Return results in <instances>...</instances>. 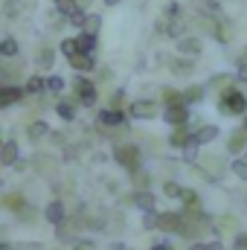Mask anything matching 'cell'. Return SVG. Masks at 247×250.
<instances>
[{"instance_id": "30bf717a", "label": "cell", "mask_w": 247, "mask_h": 250, "mask_svg": "<svg viewBox=\"0 0 247 250\" xmlns=\"http://www.w3.org/2000/svg\"><path fill=\"white\" fill-rule=\"evenodd\" d=\"M233 35H236V32H233V21H230L227 15L218 18V21H215V29H212V38H215L218 44H233Z\"/></svg>"}, {"instance_id": "4316f807", "label": "cell", "mask_w": 247, "mask_h": 250, "mask_svg": "<svg viewBox=\"0 0 247 250\" xmlns=\"http://www.w3.org/2000/svg\"><path fill=\"white\" fill-rule=\"evenodd\" d=\"M23 12H26L23 9V0H3V18L6 21H18Z\"/></svg>"}, {"instance_id": "1f68e13d", "label": "cell", "mask_w": 247, "mask_h": 250, "mask_svg": "<svg viewBox=\"0 0 247 250\" xmlns=\"http://www.w3.org/2000/svg\"><path fill=\"white\" fill-rule=\"evenodd\" d=\"M26 93H29V96L47 93V79H44V76H29V82H26Z\"/></svg>"}, {"instance_id": "3957f363", "label": "cell", "mask_w": 247, "mask_h": 250, "mask_svg": "<svg viewBox=\"0 0 247 250\" xmlns=\"http://www.w3.org/2000/svg\"><path fill=\"white\" fill-rule=\"evenodd\" d=\"M73 90H76V102L84 105V108H93V105L99 102V90H96V84H93L90 79H84V76H79V79L73 82Z\"/></svg>"}, {"instance_id": "d590c367", "label": "cell", "mask_w": 247, "mask_h": 250, "mask_svg": "<svg viewBox=\"0 0 247 250\" xmlns=\"http://www.w3.org/2000/svg\"><path fill=\"white\" fill-rule=\"evenodd\" d=\"M47 90L59 96V93L64 90V76H59V73H50V76H47Z\"/></svg>"}, {"instance_id": "f5cc1de1", "label": "cell", "mask_w": 247, "mask_h": 250, "mask_svg": "<svg viewBox=\"0 0 247 250\" xmlns=\"http://www.w3.org/2000/svg\"><path fill=\"white\" fill-rule=\"evenodd\" d=\"M186 250H206V245H204V242H195V245H189Z\"/></svg>"}, {"instance_id": "ffe728a7", "label": "cell", "mask_w": 247, "mask_h": 250, "mask_svg": "<svg viewBox=\"0 0 247 250\" xmlns=\"http://www.w3.org/2000/svg\"><path fill=\"white\" fill-rule=\"evenodd\" d=\"M206 99V84H189L184 90V102H186V108L189 105H201Z\"/></svg>"}, {"instance_id": "277c9868", "label": "cell", "mask_w": 247, "mask_h": 250, "mask_svg": "<svg viewBox=\"0 0 247 250\" xmlns=\"http://www.w3.org/2000/svg\"><path fill=\"white\" fill-rule=\"evenodd\" d=\"M128 117L131 120H157V117H163V111L154 99H134L128 105Z\"/></svg>"}, {"instance_id": "ab89813d", "label": "cell", "mask_w": 247, "mask_h": 250, "mask_svg": "<svg viewBox=\"0 0 247 250\" xmlns=\"http://www.w3.org/2000/svg\"><path fill=\"white\" fill-rule=\"evenodd\" d=\"M184 207H201V198H198V192L195 189H189V187H184Z\"/></svg>"}, {"instance_id": "7dc6e473", "label": "cell", "mask_w": 247, "mask_h": 250, "mask_svg": "<svg viewBox=\"0 0 247 250\" xmlns=\"http://www.w3.org/2000/svg\"><path fill=\"white\" fill-rule=\"evenodd\" d=\"M29 166H32V160H18V163H15V166H12V169H15V172H18V175H23V172H26V169H29Z\"/></svg>"}, {"instance_id": "7c38bea8", "label": "cell", "mask_w": 247, "mask_h": 250, "mask_svg": "<svg viewBox=\"0 0 247 250\" xmlns=\"http://www.w3.org/2000/svg\"><path fill=\"white\" fill-rule=\"evenodd\" d=\"M53 131H50V123L47 120H32V123L26 125V137H29V143H41V140H47Z\"/></svg>"}, {"instance_id": "cb8c5ba5", "label": "cell", "mask_w": 247, "mask_h": 250, "mask_svg": "<svg viewBox=\"0 0 247 250\" xmlns=\"http://www.w3.org/2000/svg\"><path fill=\"white\" fill-rule=\"evenodd\" d=\"M169 70H172L175 76H186V73H192V70H195V59L175 56V59H169Z\"/></svg>"}, {"instance_id": "db71d44e", "label": "cell", "mask_w": 247, "mask_h": 250, "mask_svg": "<svg viewBox=\"0 0 247 250\" xmlns=\"http://www.w3.org/2000/svg\"><path fill=\"white\" fill-rule=\"evenodd\" d=\"M23 9H26V12H32V9H35V0H23Z\"/></svg>"}, {"instance_id": "f1b7e54d", "label": "cell", "mask_w": 247, "mask_h": 250, "mask_svg": "<svg viewBox=\"0 0 247 250\" xmlns=\"http://www.w3.org/2000/svg\"><path fill=\"white\" fill-rule=\"evenodd\" d=\"M131 181H134V192H145V189H151V175H148L145 169L131 172Z\"/></svg>"}, {"instance_id": "2e32d148", "label": "cell", "mask_w": 247, "mask_h": 250, "mask_svg": "<svg viewBox=\"0 0 247 250\" xmlns=\"http://www.w3.org/2000/svg\"><path fill=\"white\" fill-rule=\"evenodd\" d=\"M67 64H70V67H73V70H76L79 76H84V73H93V70L99 67V62H96V56H82V53H79L76 59H70Z\"/></svg>"}, {"instance_id": "d6a6232c", "label": "cell", "mask_w": 247, "mask_h": 250, "mask_svg": "<svg viewBox=\"0 0 247 250\" xmlns=\"http://www.w3.org/2000/svg\"><path fill=\"white\" fill-rule=\"evenodd\" d=\"M99 29H102V15H99V12H90L87 21H84V29H82V32H87V35H99Z\"/></svg>"}, {"instance_id": "bcb514c9", "label": "cell", "mask_w": 247, "mask_h": 250, "mask_svg": "<svg viewBox=\"0 0 247 250\" xmlns=\"http://www.w3.org/2000/svg\"><path fill=\"white\" fill-rule=\"evenodd\" d=\"M233 248L236 250H247V233H239V236L233 239Z\"/></svg>"}, {"instance_id": "e575fe53", "label": "cell", "mask_w": 247, "mask_h": 250, "mask_svg": "<svg viewBox=\"0 0 247 250\" xmlns=\"http://www.w3.org/2000/svg\"><path fill=\"white\" fill-rule=\"evenodd\" d=\"M59 50L64 53V59H67V62L79 56V44H76V38H64L62 44H59Z\"/></svg>"}, {"instance_id": "52a82bcc", "label": "cell", "mask_w": 247, "mask_h": 250, "mask_svg": "<svg viewBox=\"0 0 247 250\" xmlns=\"http://www.w3.org/2000/svg\"><path fill=\"white\" fill-rule=\"evenodd\" d=\"M23 96H29L26 87H21V84H0V108H12L15 102H23Z\"/></svg>"}, {"instance_id": "4fadbf2b", "label": "cell", "mask_w": 247, "mask_h": 250, "mask_svg": "<svg viewBox=\"0 0 247 250\" xmlns=\"http://www.w3.org/2000/svg\"><path fill=\"white\" fill-rule=\"evenodd\" d=\"M163 123L175 125V128L189 125V108L186 105H181V108H163Z\"/></svg>"}, {"instance_id": "f35d334b", "label": "cell", "mask_w": 247, "mask_h": 250, "mask_svg": "<svg viewBox=\"0 0 247 250\" xmlns=\"http://www.w3.org/2000/svg\"><path fill=\"white\" fill-rule=\"evenodd\" d=\"M35 215H38V212H35V207L29 204V207H23V209L18 212V221H21V224H35Z\"/></svg>"}, {"instance_id": "816d5d0a", "label": "cell", "mask_w": 247, "mask_h": 250, "mask_svg": "<svg viewBox=\"0 0 247 250\" xmlns=\"http://www.w3.org/2000/svg\"><path fill=\"white\" fill-rule=\"evenodd\" d=\"M79 6H82L84 12H90V6H93V0H79Z\"/></svg>"}, {"instance_id": "8992f818", "label": "cell", "mask_w": 247, "mask_h": 250, "mask_svg": "<svg viewBox=\"0 0 247 250\" xmlns=\"http://www.w3.org/2000/svg\"><path fill=\"white\" fill-rule=\"evenodd\" d=\"M125 123H128V117H125L123 111H114V108H108V111H99V117H96V125H102V128H108V131H125Z\"/></svg>"}, {"instance_id": "8d00e7d4", "label": "cell", "mask_w": 247, "mask_h": 250, "mask_svg": "<svg viewBox=\"0 0 247 250\" xmlns=\"http://www.w3.org/2000/svg\"><path fill=\"white\" fill-rule=\"evenodd\" d=\"M163 195H166V198H178V201H181V198H184V187H181L178 181H166V184H163Z\"/></svg>"}, {"instance_id": "f546056e", "label": "cell", "mask_w": 247, "mask_h": 250, "mask_svg": "<svg viewBox=\"0 0 247 250\" xmlns=\"http://www.w3.org/2000/svg\"><path fill=\"white\" fill-rule=\"evenodd\" d=\"M53 64H56V53H53L50 47H41L38 56H35V67H38V70H50Z\"/></svg>"}, {"instance_id": "484cf974", "label": "cell", "mask_w": 247, "mask_h": 250, "mask_svg": "<svg viewBox=\"0 0 247 250\" xmlns=\"http://www.w3.org/2000/svg\"><path fill=\"white\" fill-rule=\"evenodd\" d=\"M0 59H3V62H15V59H18V41H15L12 35H6V38L0 41Z\"/></svg>"}, {"instance_id": "f6af8a7d", "label": "cell", "mask_w": 247, "mask_h": 250, "mask_svg": "<svg viewBox=\"0 0 247 250\" xmlns=\"http://www.w3.org/2000/svg\"><path fill=\"white\" fill-rule=\"evenodd\" d=\"M236 82L247 84V62H239V67H236Z\"/></svg>"}, {"instance_id": "e0dca14e", "label": "cell", "mask_w": 247, "mask_h": 250, "mask_svg": "<svg viewBox=\"0 0 247 250\" xmlns=\"http://www.w3.org/2000/svg\"><path fill=\"white\" fill-rule=\"evenodd\" d=\"M56 166H59L56 157H50V154H44V151H35V157H32V169H35V172L47 175V172H56Z\"/></svg>"}, {"instance_id": "f907efd6", "label": "cell", "mask_w": 247, "mask_h": 250, "mask_svg": "<svg viewBox=\"0 0 247 250\" xmlns=\"http://www.w3.org/2000/svg\"><path fill=\"white\" fill-rule=\"evenodd\" d=\"M50 143H53V146H62V143H64V134H50Z\"/></svg>"}, {"instance_id": "d6986e66", "label": "cell", "mask_w": 247, "mask_h": 250, "mask_svg": "<svg viewBox=\"0 0 247 250\" xmlns=\"http://www.w3.org/2000/svg\"><path fill=\"white\" fill-rule=\"evenodd\" d=\"M160 102H163V108H181V105H186L184 102V90L163 87V90H160Z\"/></svg>"}, {"instance_id": "9a60e30c", "label": "cell", "mask_w": 247, "mask_h": 250, "mask_svg": "<svg viewBox=\"0 0 247 250\" xmlns=\"http://www.w3.org/2000/svg\"><path fill=\"white\" fill-rule=\"evenodd\" d=\"M195 6H198V15H201V18H209V21L224 18V12H221V3H218V0H195Z\"/></svg>"}, {"instance_id": "ee69618b", "label": "cell", "mask_w": 247, "mask_h": 250, "mask_svg": "<svg viewBox=\"0 0 247 250\" xmlns=\"http://www.w3.org/2000/svg\"><path fill=\"white\" fill-rule=\"evenodd\" d=\"M184 160L186 163H195V160H198V146H186L184 148Z\"/></svg>"}, {"instance_id": "8fae6325", "label": "cell", "mask_w": 247, "mask_h": 250, "mask_svg": "<svg viewBox=\"0 0 247 250\" xmlns=\"http://www.w3.org/2000/svg\"><path fill=\"white\" fill-rule=\"evenodd\" d=\"M21 160V148H18V143H15V137H9L6 143H3V151H0V166H15Z\"/></svg>"}, {"instance_id": "ba28073f", "label": "cell", "mask_w": 247, "mask_h": 250, "mask_svg": "<svg viewBox=\"0 0 247 250\" xmlns=\"http://www.w3.org/2000/svg\"><path fill=\"white\" fill-rule=\"evenodd\" d=\"M44 218H47V224H53V227H62L64 221H67V207H64V201H50L47 207H44V212H41Z\"/></svg>"}, {"instance_id": "7bdbcfd3", "label": "cell", "mask_w": 247, "mask_h": 250, "mask_svg": "<svg viewBox=\"0 0 247 250\" xmlns=\"http://www.w3.org/2000/svg\"><path fill=\"white\" fill-rule=\"evenodd\" d=\"M73 250H96V242H93V239H79V242L73 245Z\"/></svg>"}, {"instance_id": "ac0fdd59", "label": "cell", "mask_w": 247, "mask_h": 250, "mask_svg": "<svg viewBox=\"0 0 247 250\" xmlns=\"http://www.w3.org/2000/svg\"><path fill=\"white\" fill-rule=\"evenodd\" d=\"M245 148H247V131L239 128V131H233V134L227 137V151H230V154H242Z\"/></svg>"}, {"instance_id": "d4e9b609", "label": "cell", "mask_w": 247, "mask_h": 250, "mask_svg": "<svg viewBox=\"0 0 247 250\" xmlns=\"http://www.w3.org/2000/svg\"><path fill=\"white\" fill-rule=\"evenodd\" d=\"M56 114H59V120H64V123H73L76 120V102L73 99H59L56 102Z\"/></svg>"}, {"instance_id": "681fc988", "label": "cell", "mask_w": 247, "mask_h": 250, "mask_svg": "<svg viewBox=\"0 0 247 250\" xmlns=\"http://www.w3.org/2000/svg\"><path fill=\"white\" fill-rule=\"evenodd\" d=\"M206 250H224V242H218V239H212V242H206Z\"/></svg>"}, {"instance_id": "603a6c76", "label": "cell", "mask_w": 247, "mask_h": 250, "mask_svg": "<svg viewBox=\"0 0 247 250\" xmlns=\"http://www.w3.org/2000/svg\"><path fill=\"white\" fill-rule=\"evenodd\" d=\"M18 76H23V64L21 62H3V67H0V79H3V84H15L12 79H18Z\"/></svg>"}, {"instance_id": "7a4b0ae2", "label": "cell", "mask_w": 247, "mask_h": 250, "mask_svg": "<svg viewBox=\"0 0 247 250\" xmlns=\"http://www.w3.org/2000/svg\"><path fill=\"white\" fill-rule=\"evenodd\" d=\"M111 157H114L117 166H123L128 172H137V169H140V160H143V151H140V146H134V143H117L114 151H111Z\"/></svg>"}, {"instance_id": "b9f144b4", "label": "cell", "mask_w": 247, "mask_h": 250, "mask_svg": "<svg viewBox=\"0 0 247 250\" xmlns=\"http://www.w3.org/2000/svg\"><path fill=\"white\" fill-rule=\"evenodd\" d=\"M111 79H114V70H111V67H99V70H96V82H99V84H105V82H111Z\"/></svg>"}, {"instance_id": "7402d4cb", "label": "cell", "mask_w": 247, "mask_h": 250, "mask_svg": "<svg viewBox=\"0 0 247 250\" xmlns=\"http://www.w3.org/2000/svg\"><path fill=\"white\" fill-rule=\"evenodd\" d=\"M3 207H6L9 212H15V215H18L23 207H29V201H26L21 192H6V195H3Z\"/></svg>"}, {"instance_id": "4dcf8cb0", "label": "cell", "mask_w": 247, "mask_h": 250, "mask_svg": "<svg viewBox=\"0 0 247 250\" xmlns=\"http://www.w3.org/2000/svg\"><path fill=\"white\" fill-rule=\"evenodd\" d=\"M56 9H59V15L62 18H73L76 12H82V6H79V0H56Z\"/></svg>"}, {"instance_id": "9c48e42d", "label": "cell", "mask_w": 247, "mask_h": 250, "mask_svg": "<svg viewBox=\"0 0 247 250\" xmlns=\"http://www.w3.org/2000/svg\"><path fill=\"white\" fill-rule=\"evenodd\" d=\"M204 53V41L198 38V35H186L178 41V56H184V59H198Z\"/></svg>"}, {"instance_id": "83f0119b", "label": "cell", "mask_w": 247, "mask_h": 250, "mask_svg": "<svg viewBox=\"0 0 247 250\" xmlns=\"http://www.w3.org/2000/svg\"><path fill=\"white\" fill-rule=\"evenodd\" d=\"M163 21H169V23L184 21V6H181L178 0H169V3L163 6Z\"/></svg>"}, {"instance_id": "74e56055", "label": "cell", "mask_w": 247, "mask_h": 250, "mask_svg": "<svg viewBox=\"0 0 247 250\" xmlns=\"http://www.w3.org/2000/svg\"><path fill=\"white\" fill-rule=\"evenodd\" d=\"M143 230H160V212H145L143 215Z\"/></svg>"}, {"instance_id": "5bb4252c", "label": "cell", "mask_w": 247, "mask_h": 250, "mask_svg": "<svg viewBox=\"0 0 247 250\" xmlns=\"http://www.w3.org/2000/svg\"><path fill=\"white\" fill-rule=\"evenodd\" d=\"M131 195H134V207H137L140 212H154L157 195H154L151 189H145V192H131Z\"/></svg>"}, {"instance_id": "44dd1931", "label": "cell", "mask_w": 247, "mask_h": 250, "mask_svg": "<svg viewBox=\"0 0 247 250\" xmlns=\"http://www.w3.org/2000/svg\"><path fill=\"white\" fill-rule=\"evenodd\" d=\"M76 44H79V53L82 56H93L96 47H99V38L96 35H87V32H79L76 35Z\"/></svg>"}, {"instance_id": "5b68a950", "label": "cell", "mask_w": 247, "mask_h": 250, "mask_svg": "<svg viewBox=\"0 0 247 250\" xmlns=\"http://www.w3.org/2000/svg\"><path fill=\"white\" fill-rule=\"evenodd\" d=\"M181 230H184V212H175V209L160 212V233L181 236Z\"/></svg>"}, {"instance_id": "11a10c76", "label": "cell", "mask_w": 247, "mask_h": 250, "mask_svg": "<svg viewBox=\"0 0 247 250\" xmlns=\"http://www.w3.org/2000/svg\"><path fill=\"white\" fill-rule=\"evenodd\" d=\"M117 3H123V0H105V6H117Z\"/></svg>"}, {"instance_id": "6da1fadb", "label": "cell", "mask_w": 247, "mask_h": 250, "mask_svg": "<svg viewBox=\"0 0 247 250\" xmlns=\"http://www.w3.org/2000/svg\"><path fill=\"white\" fill-rule=\"evenodd\" d=\"M218 111L224 117H247V96L242 90H236L233 84L227 90H221V102H218Z\"/></svg>"}, {"instance_id": "836d02e7", "label": "cell", "mask_w": 247, "mask_h": 250, "mask_svg": "<svg viewBox=\"0 0 247 250\" xmlns=\"http://www.w3.org/2000/svg\"><path fill=\"white\" fill-rule=\"evenodd\" d=\"M230 172H233L239 181H245L247 184V157H236V160L230 163Z\"/></svg>"}, {"instance_id": "60d3db41", "label": "cell", "mask_w": 247, "mask_h": 250, "mask_svg": "<svg viewBox=\"0 0 247 250\" xmlns=\"http://www.w3.org/2000/svg\"><path fill=\"white\" fill-rule=\"evenodd\" d=\"M123 105H125V90L117 87V90L111 93V108H114V111H123Z\"/></svg>"}, {"instance_id": "9f6ffc18", "label": "cell", "mask_w": 247, "mask_h": 250, "mask_svg": "<svg viewBox=\"0 0 247 250\" xmlns=\"http://www.w3.org/2000/svg\"><path fill=\"white\" fill-rule=\"evenodd\" d=\"M0 250H18V248H12V245L6 242V245H0Z\"/></svg>"}, {"instance_id": "c3c4849f", "label": "cell", "mask_w": 247, "mask_h": 250, "mask_svg": "<svg viewBox=\"0 0 247 250\" xmlns=\"http://www.w3.org/2000/svg\"><path fill=\"white\" fill-rule=\"evenodd\" d=\"M148 250H175V248H172V242H157V245H151Z\"/></svg>"}]
</instances>
